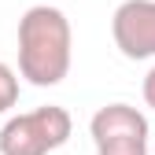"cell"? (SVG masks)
Returning a JSON list of instances; mask_svg holds the SVG:
<instances>
[{"mask_svg":"<svg viewBox=\"0 0 155 155\" xmlns=\"http://www.w3.org/2000/svg\"><path fill=\"white\" fill-rule=\"evenodd\" d=\"M96 155H148V118L129 104H107L89 122Z\"/></svg>","mask_w":155,"mask_h":155,"instance_id":"3","label":"cell"},{"mask_svg":"<svg viewBox=\"0 0 155 155\" xmlns=\"http://www.w3.org/2000/svg\"><path fill=\"white\" fill-rule=\"evenodd\" d=\"M70 114L67 107H37L26 114H15L0 129V155H48L70 140Z\"/></svg>","mask_w":155,"mask_h":155,"instance_id":"2","label":"cell"},{"mask_svg":"<svg viewBox=\"0 0 155 155\" xmlns=\"http://www.w3.org/2000/svg\"><path fill=\"white\" fill-rule=\"evenodd\" d=\"M144 104H148V107L155 111V67H151V70L144 74Z\"/></svg>","mask_w":155,"mask_h":155,"instance_id":"6","label":"cell"},{"mask_svg":"<svg viewBox=\"0 0 155 155\" xmlns=\"http://www.w3.org/2000/svg\"><path fill=\"white\" fill-rule=\"evenodd\" d=\"M15 104H18V74L8 63H0V114L11 111Z\"/></svg>","mask_w":155,"mask_h":155,"instance_id":"5","label":"cell"},{"mask_svg":"<svg viewBox=\"0 0 155 155\" xmlns=\"http://www.w3.org/2000/svg\"><path fill=\"white\" fill-rule=\"evenodd\" d=\"M111 37L126 59H155V0H122L111 15Z\"/></svg>","mask_w":155,"mask_h":155,"instance_id":"4","label":"cell"},{"mask_svg":"<svg viewBox=\"0 0 155 155\" xmlns=\"http://www.w3.org/2000/svg\"><path fill=\"white\" fill-rule=\"evenodd\" d=\"M74 33L70 18L52 8L37 4L18 18V74L37 89H52L70 74Z\"/></svg>","mask_w":155,"mask_h":155,"instance_id":"1","label":"cell"}]
</instances>
